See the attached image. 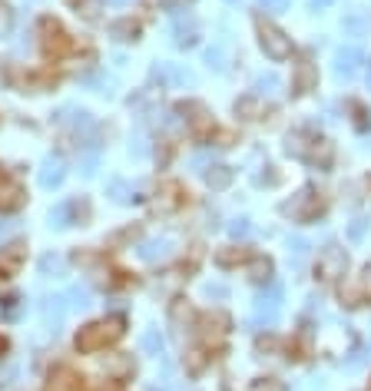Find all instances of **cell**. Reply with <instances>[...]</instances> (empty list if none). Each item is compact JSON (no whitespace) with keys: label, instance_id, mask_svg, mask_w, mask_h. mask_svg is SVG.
I'll list each match as a JSON object with an SVG mask.
<instances>
[{"label":"cell","instance_id":"1","mask_svg":"<svg viewBox=\"0 0 371 391\" xmlns=\"http://www.w3.org/2000/svg\"><path fill=\"white\" fill-rule=\"evenodd\" d=\"M123 335V325L116 322H93V325H83L80 332H76V352L83 355H93L100 348H106L110 342H116Z\"/></svg>","mask_w":371,"mask_h":391},{"label":"cell","instance_id":"2","mask_svg":"<svg viewBox=\"0 0 371 391\" xmlns=\"http://www.w3.org/2000/svg\"><path fill=\"white\" fill-rule=\"evenodd\" d=\"M258 43L266 50V57H272V60L292 57V40L278 27H272V24H258Z\"/></svg>","mask_w":371,"mask_h":391},{"label":"cell","instance_id":"3","mask_svg":"<svg viewBox=\"0 0 371 391\" xmlns=\"http://www.w3.org/2000/svg\"><path fill=\"white\" fill-rule=\"evenodd\" d=\"M345 269H348V259H345V252L338 246H328L318 256V278H325V282H332V278H338V276H345Z\"/></svg>","mask_w":371,"mask_h":391},{"label":"cell","instance_id":"4","mask_svg":"<svg viewBox=\"0 0 371 391\" xmlns=\"http://www.w3.org/2000/svg\"><path fill=\"white\" fill-rule=\"evenodd\" d=\"M53 123L67 126V130H73V133H90V130H93V120H90V113H86V110H80V106H63V110L53 116Z\"/></svg>","mask_w":371,"mask_h":391},{"label":"cell","instance_id":"5","mask_svg":"<svg viewBox=\"0 0 371 391\" xmlns=\"http://www.w3.org/2000/svg\"><path fill=\"white\" fill-rule=\"evenodd\" d=\"M315 206H318V196H315V189H308V186H305L298 196H292V202H286V206H282V212H286V216H292V219H308V216L315 212Z\"/></svg>","mask_w":371,"mask_h":391},{"label":"cell","instance_id":"6","mask_svg":"<svg viewBox=\"0 0 371 391\" xmlns=\"http://www.w3.org/2000/svg\"><path fill=\"white\" fill-rule=\"evenodd\" d=\"M67 296H50L43 298V306H40V315H43V325H47L50 332H57L60 322H63V315H67Z\"/></svg>","mask_w":371,"mask_h":391},{"label":"cell","instance_id":"7","mask_svg":"<svg viewBox=\"0 0 371 391\" xmlns=\"http://www.w3.org/2000/svg\"><path fill=\"white\" fill-rule=\"evenodd\" d=\"M23 206V186L10 176H0V209L4 212H14Z\"/></svg>","mask_w":371,"mask_h":391},{"label":"cell","instance_id":"8","mask_svg":"<svg viewBox=\"0 0 371 391\" xmlns=\"http://www.w3.org/2000/svg\"><path fill=\"white\" fill-rule=\"evenodd\" d=\"M23 256H27V246H23V242H10V246L0 249V276L4 278L14 276V272L23 266Z\"/></svg>","mask_w":371,"mask_h":391},{"label":"cell","instance_id":"9","mask_svg":"<svg viewBox=\"0 0 371 391\" xmlns=\"http://www.w3.org/2000/svg\"><path fill=\"white\" fill-rule=\"evenodd\" d=\"M179 113H186V123H189L192 133H209L212 130V116L206 113V106L202 103H182L179 106Z\"/></svg>","mask_w":371,"mask_h":391},{"label":"cell","instance_id":"10","mask_svg":"<svg viewBox=\"0 0 371 391\" xmlns=\"http://www.w3.org/2000/svg\"><path fill=\"white\" fill-rule=\"evenodd\" d=\"M278 308H282V286H272L266 292V296L258 298V308H256V318L258 322H276V315H278Z\"/></svg>","mask_w":371,"mask_h":391},{"label":"cell","instance_id":"11","mask_svg":"<svg viewBox=\"0 0 371 391\" xmlns=\"http://www.w3.org/2000/svg\"><path fill=\"white\" fill-rule=\"evenodd\" d=\"M152 77L160 80L162 86H186V83H192V77L189 73H186V70L182 67H176V63H156V67H152Z\"/></svg>","mask_w":371,"mask_h":391},{"label":"cell","instance_id":"12","mask_svg":"<svg viewBox=\"0 0 371 391\" xmlns=\"http://www.w3.org/2000/svg\"><path fill=\"white\" fill-rule=\"evenodd\" d=\"M315 83H318V70L308 57H302L296 63V73H292V86H296V93H308Z\"/></svg>","mask_w":371,"mask_h":391},{"label":"cell","instance_id":"13","mask_svg":"<svg viewBox=\"0 0 371 391\" xmlns=\"http://www.w3.org/2000/svg\"><path fill=\"white\" fill-rule=\"evenodd\" d=\"M43 43H47L50 53H63V50L70 47V40H67V30L60 27L57 20H43Z\"/></svg>","mask_w":371,"mask_h":391},{"label":"cell","instance_id":"14","mask_svg":"<svg viewBox=\"0 0 371 391\" xmlns=\"http://www.w3.org/2000/svg\"><path fill=\"white\" fill-rule=\"evenodd\" d=\"M63 176H67V170H63V160H60V156H47V160L40 162V186L53 189V186L63 182Z\"/></svg>","mask_w":371,"mask_h":391},{"label":"cell","instance_id":"15","mask_svg":"<svg viewBox=\"0 0 371 391\" xmlns=\"http://www.w3.org/2000/svg\"><path fill=\"white\" fill-rule=\"evenodd\" d=\"M73 212H86V202L83 199H70V202L53 206V209H50V226H57V229L70 226V222H73Z\"/></svg>","mask_w":371,"mask_h":391},{"label":"cell","instance_id":"16","mask_svg":"<svg viewBox=\"0 0 371 391\" xmlns=\"http://www.w3.org/2000/svg\"><path fill=\"white\" fill-rule=\"evenodd\" d=\"M172 37L179 47H189L192 40H196V17L192 14H176L172 17Z\"/></svg>","mask_w":371,"mask_h":391},{"label":"cell","instance_id":"17","mask_svg":"<svg viewBox=\"0 0 371 391\" xmlns=\"http://www.w3.org/2000/svg\"><path fill=\"white\" fill-rule=\"evenodd\" d=\"M172 256V242L169 239H146L140 246V259L143 262H162V259Z\"/></svg>","mask_w":371,"mask_h":391},{"label":"cell","instance_id":"18","mask_svg":"<svg viewBox=\"0 0 371 391\" xmlns=\"http://www.w3.org/2000/svg\"><path fill=\"white\" fill-rule=\"evenodd\" d=\"M110 37L113 40H136L140 37V24L133 17H120L110 24Z\"/></svg>","mask_w":371,"mask_h":391},{"label":"cell","instance_id":"19","mask_svg":"<svg viewBox=\"0 0 371 391\" xmlns=\"http://www.w3.org/2000/svg\"><path fill=\"white\" fill-rule=\"evenodd\" d=\"M169 322H172V328H176V335H182L186 328H189V322H192V308L186 306V302H172Z\"/></svg>","mask_w":371,"mask_h":391},{"label":"cell","instance_id":"20","mask_svg":"<svg viewBox=\"0 0 371 391\" xmlns=\"http://www.w3.org/2000/svg\"><path fill=\"white\" fill-rule=\"evenodd\" d=\"M67 272V259L57 256V252H50V256L40 259V276H47V278H57Z\"/></svg>","mask_w":371,"mask_h":391},{"label":"cell","instance_id":"21","mask_svg":"<svg viewBox=\"0 0 371 391\" xmlns=\"http://www.w3.org/2000/svg\"><path fill=\"white\" fill-rule=\"evenodd\" d=\"M90 302H93V296H90V288L86 286H73L67 292V308L70 312H83V308H90Z\"/></svg>","mask_w":371,"mask_h":391},{"label":"cell","instance_id":"22","mask_svg":"<svg viewBox=\"0 0 371 391\" xmlns=\"http://www.w3.org/2000/svg\"><path fill=\"white\" fill-rule=\"evenodd\" d=\"M358 60H362V53H358L355 47H348V50H342V53H338V63H335V70H338L342 77H352L355 67H358Z\"/></svg>","mask_w":371,"mask_h":391},{"label":"cell","instance_id":"23","mask_svg":"<svg viewBox=\"0 0 371 391\" xmlns=\"http://www.w3.org/2000/svg\"><path fill=\"white\" fill-rule=\"evenodd\" d=\"M206 182H209L212 189H226L229 182H232V170H229V166H209Z\"/></svg>","mask_w":371,"mask_h":391},{"label":"cell","instance_id":"24","mask_svg":"<svg viewBox=\"0 0 371 391\" xmlns=\"http://www.w3.org/2000/svg\"><path fill=\"white\" fill-rule=\"evenodd\" d=\"M106 196H113L116 202H130V199H136L133 196V186L126 179H110V186H106Z\"/></svg>","mask_w":371,"mask_h":391},{"label":"cell","instance_id":"25","mask_svg":"<svg viewBox=\"0 0 371 391\" xmlns=\"http://www.w3.org/2000/svg\"><path fill=\"white\" fill-rule=\"evenodd\" d=\"M140 348H143L146 355H162V335L156 332V328L143 332V335H140Z\"/></svg>","mask_w":371,"mask_h":391},{"label":"cell","instance_id":"26","mask_svg":"<svg viewBox=\"0 0 371 391\" xmlns=\"http://www.w3.org/2000/svg\"><path fill=\"white\" fill-rule=\"evenodd\" d=\"M96 166H100V150H96V146H86L83 153H80V172H83V176H93Z\"/></svg>","mask_w":371,"mask_h":391},{"label":"cell","instance_id":"27","mask_svg":"<svg viewBox=\"0 0 371 391\" xmlns=\"http://www.w3.org/2000/svg\"><path fill=\"white\" fill-rule=\"evenodd\" d=\"M206 60H209V67H216V70H226L229 67V50L222 47H209V53H206Z\"/></svg>","mask_w":371,"mask_h":391},{"label":"cell","instance_id":"28","mask_svg":"<svg viewBox=\"0 0 371 391\" xmlns=\"http://www.w3.org/2000/svg\"><path fill=\"white\" fill-rule=\"evenodd\" d=\"M76 4V14H83L86 20H96L100 17V4H103V0H73Z\"/></svg>","mask_w":371,"mask_h":391},{"label":"cell","instance_id":"29","mask_svg":"<svg viewBox=\"0 0 371 391\" xmlns=\"http://www.w3.org/2000/svg\"><path fill=\"white\" fill-rule=\"evenodd\" d=\"M10 30H14V7L0 4V37H10Z\"/></svg>","mask_w":371,"mask_h":391},{"label":"cell","instance_id":"30","mask_svg":"<svg viewBox=\"0 0 371 391\" xmlns=\"http://www.w3.org/2000/svg\"><path fill=\"white\" fill-rule=\"evenodd\" d=\"M83 83L96 86V93H113V90H110V86H113V80H110V77H103V73H93V77H83Z\"/></svg>","mask_w":371,"mask_h":391},{"label":"cell","instance_id":"31","mask_svg":"<svg viewBox=\"0 0 371 391\" xmlns=\"http://www.w3.org/2000/svg\"><path fill=\"white\" fill-rule=\"evenodd\" d=\"M242 259H246V252H242V249H226V252H219V256H216V262H219V266H236V262H242Z\"/></svg>","mask_w":371,"mask_h":391},{"label":"cell","instance_id":"32","mask_svg":"<svg viewBox=\"0 0 371 391\" xmlns=\"http://www.w3.org/2000/svg\"><path fill=\"white\" fill-rule=\"evenodd\" d=\"M236 113H242L246 120H256V113H258V103L252 100V96H246V100H239L236 103Z\"/></svg>","mask_w":371,"mask_h":391},{"label":"cell","instance_id":"33","mask_svg":"<svg viewBox=\"0 0 371 391\" xmlns=\"http://www.w3.org/2000/svg\"><path fill=\"white\" fill-rule=\"evenodd\" d=\"M249 391H286V388H282V382H276V378H258V382L249 385Z\"/></svg>","mask_w":371,"mask_h":391},{"label":"cell","instance_id":"34","mask_svg":"<svg viewBox=\"0 0 371 391\" xmlns=\"http://www.w3.org/2000/svg\"><path fill=\"white\" fill-rule=\"evenodd\" d=\"M130 153H133L136 160L150 153V146H146V136H143V133H136V136H133V143H130Z\"/></svg>","mask_w":371,"mask_h":391},{"label":"cell","instance_id":"35","mask_svg":"<svg viewBox=\"0 0 371 391\" xmlns=\"http://www.w3.org/2000/svg\"><path fill=\"white\" fill-rule=\"evenodd\" d=\"M256 90H258V93H276V90H278V80H276V77H258Z\"/></svg>","mask_w":371,"mask_h":391},{"label":"cell","instance_id":"36","mask_svg":"<svg viewBox=\"0 0 371 391\" xmlns=\"http://www.w3.org/2000/svg\"><path fill=\"white\" fill-rule=\"evenodd\" d=\"M206 296H209V298H226L229 288L222 286V282H209V286H206Z\"/></svg>","mask_w":371,"mask_h":391},{"label":"cell","instance_id":"37","mask_svg":"<svg viewBox=\"0 0 371 391\" xmlns=\"http://www.w3.org/2000/svg\"><path fill=\"white\" fill-rule=\"evenodd\" d=\"M258 4H262V7H266L268 14H278V10H286L288 4H292V0H258Z\"/></svg>","mask_w":371,"mask_h":391},{"label":"cell","instance_id":"38","mask_svg":"<svg viewBox=\"0 0 371 391\" xmlns=\"http://www.w3.org/2000/svg\"><path fill=\"white\" fill-rule=\"evenodd\" d=\"M249 232H252V229H249L246 219H236V222H232V236H236V239H246Z\"/></svg>","mask_w":371,"mask_h":391},{"label":"cell","instance_id":"39","mask_svg":"<svg viewBox=\"0 0 371 391\" xmlns=\"http://www.w3.org/2000/svg\"><path fill=\"white\" fill-rule=\"evenodd\" d=\"M288 249L296 252V259H302L305 252H308V242H305V239H292V242H288Z\"/></svg>","mask_w":371,"mask_h":391},{"label":"cell","instance_id":"40","mask_svg":"<svg viewBox=\"0 0 371 391\" xmlns=\"http://www.w3.org/2000/svg\"><path fill=\"white\" fill-rule=\"evenodd\" d=\"M206 162H209V153H196V156H192V166H196V170H202Z\"/></svg>","mask_w":371,"mask_h":391},{"label":"cell","instance_id":"41","mask_svg":"<svg viewBox=\"0 0 371 391\" xmlns=\"http://www.w3.org/2000/svg\"><path fill=\"white\" fill-rule=\"evenodd\" d=\"M103 4H110V7H126L130 0H103Z\"/></svg>","mask_w":371,"mask_h":391},{"label":"cell","instance_id":"42","mask_svg":"<svg viewBox=\"0 0 371 391\" xmlns=\"http://www.w3.org/2000/svg\"><path fill=\"white\" fill-rule=\"evenodd\" d=\"M328 4H332V0H315V7H328Z\"/></svg>","mask_w":371,"mask_h":391},{"label":"cell","instance_id":"43","mask_svg":"<svg viewBox=\"0 0 371 391\" xmlns=\"http://www.w3.org/2000/svg\"><path fill=\"white\" fill-rule=\"evenodd\" d=\"M368 83H371V70H368Z\"/></svg>","mask_w":371,"mask_h":391},{"label":"cell","instance_id":"44","mask_svg":"<svg viewBox=\"0 0 371 391\" xmlns=\"http://www.w3.org/2000/svg\"><path fill=\"white\" fill-rule=\"evenodd\" d=\"M0 176H4V172H0Z\"/></svg>","mask_w":371,"mask_h":391}]
</instances>
